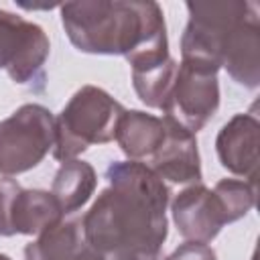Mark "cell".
<instances>
[{
    "label": "cell",
    "mask_w": 260,
    "mask_h": 260,
    "mask_svg": "<svg viewBox=\"0 0 260 260\" xmlns=\"http://www.w3.org/2000/svg\"><path fill=\"white\" fill-rule=\"evenodd\" d=\"M65 215L51 195L43 189H20L12 201L10 225L12 234L39 236L45 230L63 221Z\"/></svg>",
    "instance_id": "4fadbf2b"
},
{
    "label": "cell",
    "mask_w": 260,
    "mask_h": 260,
    "mask_svg": "<svg viewBox=\"0 0 260 260\" xmlns=\"http://www.w3.org/2000/svg\"><path fill=\"white\" fill-rule=\"evenodd\" d=\"M165 118V116H162ZM165 140L156 152L148 158L150 169L169 183H201V158L197 148V138L177 122L165 118Z\"/></svg>",
    "instance_id": "9c48e42d"
},
{
    "label": "cell",
    "mask_w": 260,
    "mask_h": 260,
    "mask_svg": "<svg viewBox=\"0 0 260 260\" xmlns=\"http://www.w3.org/2000/svg\"><path fill=\"white\" fill-rule=\"evenodd\" d=\"M24 260H102L85 242L81 219H63L24 248Z\"/></svg>",
    "instance_id": "8fae6325"
},
{
    "label": "cell",
    "mask_w": 260,
    "mask_h": 260,
    "mask_svg": "<svg viewBox=\"0 0 260 260\" xmlns=\"http://www.w3.org/2000/svg\"><path fill=\"white\" fill-rule=\"evenodd\" d=\"M20 189L22 187L14 179L10 177L0 179V236H14L10 225V211H12V201Z\"/></svg>",
    "instance_id": "e0dca14e"
},
{
    "label": "cell",
    "mask_w": 260,
    "mask_h": 260,
    "mask_svg": "<svg viewBox=\"0 0 260 260\" xmlns=\"http://www.w3.org/2000/svg\"><path fill=\"white\" fill-rule=\"evenodd\" d=\"M213 191L223 199L230 219L238 221L244 217L256 203V183L240 181V179H221Z\"/></svg>",
    "instance_id": "2e32d148"
},
{
    "label": "cell",
    "mask_w": 260,
    "mask_h": 260,
    "mask_svg": "<svg viewBox=\"0 0 260 260\" xmlns=\"http://www.w3.org/2000/svg\"><path fill=\"white\" fill-rule=\"evenodd\" d=\"M0 260H12L10 256H6V254H0Z\"/></svg>",
    "instance_id": "d6986e66"
},
{
    "label": "cell",
    "mask_w": 260,
    "mask_h": 260,
    "mask_svg": "<svg viewBox=\"0 0 260 260\" xmlns=\"http://www.w3.org/2000/svg\"><path fill=\"white\" fill-rule=\"evenodd\" d=\"M108 187L81 217L85 242L102 260H162L169 234V185L140 160H118Z\"/></svg>",
    "instance_id": "6da1fadb"
},
{
    "label": "cell",
    "mask_w": 260,
    "mask_h": 260,
    "mask_svg": "<svg viewBox=\"0 0 260 260\" xmlns=\"http://www.w3.org/2000/svg\"><path fill=\"white\" fill-rule=\"evenodd\" d=\"M49 51V37L39 24L0 8V69H6L12 81L20 85L35 81Z\"/></svg>",
    "instance_id": "52a82bcc"
},
{
    "label": "cell",
    "mask_w": 260,
    "mask_h": 260,
    "mask_svg": "<svg viewBox=\"0 0 260 260\" xmlns=\"http://www.w3.org/2000/svg\"><path fill=\"white\" fill-rule=\"evenodd\" d=\"M211 65L181 59L173 87L162 106L165 118L177 122L191 134H197L215 116L219 108V81Z\"/></svg>",
    "instance_id": "8992f818"
},
{
    "label": "cell",
    "mask_w": 260,
    "mask_h": 260,
    "mask_svg": "<svg viewBox=\"0 0 260 260\" xmlns=\"http://www.w3.org/2000/svg\"><path fill=\"white\" fill-rule=\"evenodd\" d=\"M55 146V116L41 104H24L0 122V175L35 169Z\"/></svg>",
    "instance_id": "5b68a950"
},
{
    "label": "cell",
    "mask_w": 260,
    "mask_h": 260,
    "mask_svg": "<svg viewBox=\"0 0 260 260\" xmlns=\"http://www.w3.org/2000/svg\"><path fill=\"white\" fill-rule=\"evenodd\" d=\"M124 110L126 108L102 87L83 85L55 118L53 156L65 162L93 144L112 142Z\"/></svg>",
    "instance_id": "277c9868"
},
{
    "label": "cell",
    "mask_w": 260,
    "mask_h": 260,
    "mask_svg": "<svg viewBox=\"0 0 260 260\" xmlns=\"http://www.w3.org/2000/svg\"><path fill=\"white\" fill-rule=\"evenodd\" d=\"M177 61L169 57L167 61L144 67V69H132V85L140 102L148 108L162 110L167 95L173 87L175 75H177Z\"/></svg>",
    "instance_id": "9a60e30c"
},
{
    "label": "cell",
    "mask_w": 260,
    "mask_h": 260,
    "mask_svg": "<svg viewBox=\"0 0 260 260\" xmlns=\"http://www.w3.org/2000/svg\"><path fill=\"white\" fill-rule=\"evenodd\" d=\"M189 20L181 37V59H193L256 89L260 83V14L248 0L187 2Z\"/></svg>",
    "instance_id": "3957f363"
},
{
    "label": "cell",
    "mask_w": 260,
    "mask_h": 260,
    "mask_svg": "<svg viewBox=\"0 0 260 260\" xmlns=\"http://www.w3.org/2000/svg\"><path fill=\"white\" fill-rule=\"evenodd\" d=\"M61 22L81 53L122 55L132 69L152 67L171 57L162 8L150 0L65 2Z\"/></svg>",
    "instance_id": "7a4b0ae2"
},
{
    "label": "cell",
    "mask_w": 260,
    "mask_h": 260,
    "mask_svg": "<svg viewBox=\"0 0 260 260\" xmlns=\"http://www.w3.org/2000/svg\"><path fill=\"white\" fill-rule=\"evenodd\" d=\"M173 221L187 242H211L225 223H232L223 199L209 187L193 183L171 203Z\"/></svg>",
    "instance_id": "ba28073f"
},
{
    "label": "cell",
    "mask_w": 260,
    "mask_h": 260,
    "mask_svg": "<svg viewBox=\"0 0 260 260\" xmlns=\"http://www.w3.org/2000/svg\"><path fill=\"white\" fill-rule=\"evenodd\" d=\"M260 122L254 114H236L225 122L215 138V150L221 167L232 175L256 183L258 171Z\"/></svg>",
    "instance_id": "30bf717a"
},
{
    "label": "cell",
    "mask_w": 260,
    "mask_h": 260,
    "mask_svg": "<svg viewBox=\"0 0 260 260\" xmlns=\"http://www.w3.org/2000/svg\"><path fill=\"white\" fill-rule=\"evenodd\" d=\"M165 118L142 110H124L116 126V142L130 160H146L165 140Z\"/></svg>",
    "instance_id": "7c38bea8"
},
{
    "label": "cell",
    "mask_w": 260,
    "mask_h": 260,
    "mask_svg": "<svg viewBox=\"0 0 260 260\" xmlns=\"http://www.w3.org/2000/svg\"><path fill=\"white\" fill-rule=\"evenodd\" d=\"M162 260H217V254L207 244H201V242H185L179 248H175Z\"/></svg>",
    "instance_id": "ac0fdd59"
},
{
    "label": "cell",
    "mask_w": 260,
    "mask_h": 260,
    "mask_svg": "<svg viewBox=\"0 0 260 260\" xmlns=\"http://www.w3.org/2000/svg\"><path fill=\"white\" fill-rule=\"evenodd\" d=\"M98 187V175L93 167L85 160H65L55 173L51 195L59 203L63 215H71L79 211L93 195Z\"/></svg>",
    "instance_id": "5bb4252c"
}]
</instances>
